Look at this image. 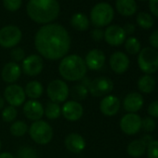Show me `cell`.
<instances>
[{
    "label": "cell",
    "instance_id": "obj_1",
    "mask_svg": "<svg viewBox=\"0 0 158 158\" xmlns=\"http://www.w3.org/2000/svg\"><path fill=\"white\" fill-rule=\"evenodd\" d=\"M35 47L40 56L47 60H56L67 55L71 48V37L60 24L43 25L35 36Z\"/></svg>",
    "mask_w": 158,
    "mask_h": 158
},
{
    "label": "cell",
    "instance_id": "obj_2",
    "mask_svg": "<svg viewBox=\"0 0 158 158\" xmlns=\"http://www.w3.org/2000/svg\"><path fill=\"white\" fill-rule=\"evenodd\" d=\"M60 4L58 0H29L26 11L29 18L39 24H49L55 21L60 14Z\"/></svg>",
    "mask_w": 158,
    "mask_h": 158
},
{
    "label": "cell",
    "instance_id": "obj_3",
    "mask_svg": "<svg viewBox=\"0 0 158 158\" xmlns=\"http://www.w3.org/2000/svg\"><path fill=\"white\" fill-rule=\"evenodd\" d=\"M87 72L88 68L84 59L76 54L63 57L59 64V73L66 81L75 82L82 80Z\"/></svg>",
    "mask_w": 158,
    "mask_h": 158
},
{
    "label": "cell",
    "instance_id": "obj_4",
    "mask_svg": "<svg viewBox=\"0 0 158 158\" xmlns=\"http://www.w3.org/2000/svg\"><path fill=\"white\" fill-rule=\"evenodd\" d=\"M114 16L113 7L106 2L96 4L90 11V22L96 28L109 25Z\"/></svg>",
    "mask_w": 158,
    "mask_h": 158
},
{
    "label": "cell",
    "instance_id": "obj_5",
    "mask_svg": "<svg viewBox=\"0 0 158 158\" xmlns=\"http://www.w3.org/2000/svg\"><path fill=\"white\" fill-rule=\"evenodd\" d=\"M28 132L31 139L39 145L49 143L53 138V129L51 126L44 120L33 122L29 127Z\"/></svg>",
    "mask_w": 158,
    "mask_h": 158
},
{
    "label": "cell",
    "instance_id": "obj_6",
    "mask_svg": "<svg viewBox=\"0 0 158 158\" xmlns=\"http://www.w3.org/2000/svg\"><path fill=\"white\" fill-rule=\"evenodd\" d=\"M138 65L145 74L154 73L158 70V51L152 47H146L139 52Z\"/></svg>",
    "mask_w": 158,
    "mask_h": 158
},
{
    "label": "cell",
    "instance_id": "obj_7",
    "mask_svg": "<svg viewBox=\"0 0 158 158\" xmlns=\"http://www.w3.org/2000/svg\"><path fill=\"white\" fill-rule=\"evenodd\" d=\"M23 33L16 25H7L0 29V46L4 48H13L21 42Z\"/></svg>",
    "mask_w": 158,
    "mask_h": 158
},
{
    "label": "cell",
    "instance_id": "obj_8",
    "mask_svg": "<svg viewBox=\"0 0 158 158\" xmlns=\"http://www.w3.org/2000/svg\"><path fill=\"white\" fill-rule=\"evenodd\" d=\"M69 87L65 81L55 79L48 85L47 94L50 102L59 104L66 102L69 96Z\"/></svg>",
    "mask_w": 158,
    "mask_h": 158
},
{
    "label": "cell",
    "instance_id": "obj_9",
    "mask_svg": "<svg viewBox=\"0 0 158 158\" xmlns=\"http://www.w3.org/2000/svg\"><path fill=\"white\" fill-rule=\"evenodd\" d=\"M88 89L89 93H90L93 97H105L113 91L114 82L108 77L100 76L93 79L89 83Z\"/></svg>",
    "mask_w": 158,
    "mask_h": 158
},
{
    "label": "cell",
    "instance_id": "obj_10",
    "mask_svg": "<svg viewBox=\"0 0 158 158\" xmlns=\"http://www.w3.org/2000/svg\"><path fill=\"white\" fill-rule=\"evenodd\" d=\"M5 101L13 107H20L25 102L26 95L24 89L17 84L9 85L4 90Z\"/></svg>",
    "mask_w": 158,
    "mask_h": 158
},
{
    "label": "cell",
    "instance_id": "obj_11",
    "mask_svg": "<svg viewBox=\"0 0 158 158\" xmlns=\"http://www.w3.org/2000/svg\"><path fill=\"white\" fill-rule=\"evenodd\" d=\"M22 71L28 76L38 75L44 68V61L41 56L32 54L24 58L22 63Z\"/></svg>",
    "mask_w": 158,
    "mask_h": 158
},
{
    "label": "cell",
    "instance_id": "obj_12",
    "mask_svg": "<svg viewBox=\"0 0 158 158\" xmlns=\"http://www.w3.org/2000/svg\"><path fill=\"white\" fill-rule=\"evenodd\" d=\"M120 128L127 135H135L141 129V117L137 114L128 113L120 120Z\"/></svg>",
    "mask_w": 158,
    "mask_h": 158
},
{
    "label": "cell",
    "instance_id": "obj_13",
    "mask_svg": "<svg viewBox=\"0 0 158 158\" xmlns=\"http://www.w3.org/2000/svg\"><path fill=\"white\" fill-rule=\"evenodd\" d=\"M83 114H84V108L81 105V103L73 100L65 102L61 107L62 116L70 122L78 121L83 116Z\"/></svg>",
    "mask_w": 158,
    "mask_h": 158
},
{
    "label": "cell",
    "instance_id": "obj_14",
    "mask_svg": "<svg viewBox=\"0 0 158 158\" xmlns=\"http://www.w3.org/2000/svg\"><path fill=\"white\" fill-rule=\"evenodd\" d=\"M127 35L123 27L119 25H110L104 31L105 41L113 47H118L126 41Z\"/></svg>",
    "mask_w": 158,
    "mask_h": 158
},
{
    "label": "cell",
    "instance_id": "obj_15",
    "mask_svg": "<svg viewBox=\"0 0 158 158\" xmlns=\"http://www.w3.org/2000/svg\"><path fill=\"white\" fill-rule=\"evenodd\" d=\"M105 54L102 50L94 48L89 50L85 58V63L88 69L92 71H99L101 70L105 64Z\"/></svg>",
    "mask_w": 158,
    "mask_h": 158
},
{
    "label": "cell",
    "instance_id": "obj_16",
    "mask_svg": "<svg viewBox=\"0 0 158 158\" xmlns=\"http://www.w3.org/2000/svg\"><path fill=\"white\" fill-rule=\"evenodd\" d=\"M109 63L111 69L114 73L120 74L127 71L130 61L127 54L122 51H115L111 55Z\"/></svg>",
    "mask_w": 158,
    "mask_h": 158
},
{
    "label": "cell",
    "instance_id": "obj_17",
    "mask_svg": "<svg viewBox=\"0 0 158 158\" xmlns=\"http://www.w3.org/2000/svg\"><path fill=\"white\" fill-rule=\"evenodd\" d=\"M23 114L31 121H38L44 115V106L37 100H30L23 105Z\"/></svg>",
    "mask_w": 158,
    "mask_h": 158
},
{
    "label": "cell",
    "instance_id": "obj_18",
    "mask_svg": "<svg viewBox=\"0 0 158 158\" xmlns=\"http://www.w3.org/2000/svg\"><path fill=\"white\" fill-rule=\"evenodd\" d=\"M22 68L21 66L14 61H10L5 64L1 72V77L3 81L8 84H14L16 81L19 80V78L22 75Z\"/></svg>",
    "mask_w": 158,
    "mask_h": 158
},
{
    "label": "cell",
    "instance_id": "obj_19",
    "mask_svg": "<svg viewBox=\"0 0 158 158\" xmlns=\"http://www.w3.org/2000/svg\"><path fill=\"white\" fill-rule=\"evenodd\" d=\"M120 106V101L114 95H107L100 102V110L106 116L115 115L119 112Z\"/></svg>",
    "mask_w": 158,
    "mask_h": 158
},
{
    "label": "cell",
    "instance_id": "obj_20",
    "mask_svg": "<svg viewBox=\"0 0 158 158\" xmlns=\"http://www.w3.org/2000/svg\"><path fill=\"white\" fill-rule=\"evenodd\" d=\"M64 145L69 152L73 153H79L85 150L86 140L80 134L73 132L65 137Z\"/></svg>",
    "mask_w": 158,
    "mask_h": 158
},
{
    "label": "cell",
    "instance_id": "obj_21",
    "mask_svg": "<svg viewBox=\"0 0 158 158\" xmlns=\"http://www.w3.org/2000/svg\"><path fill=\"white\" fill-rule=\"evenodd\" d=\"M143 103L144 101L141 94L138 92H132L125 97L123 102V106L125 111H127V113L135 114L142 108Z\"/></svg>",
    "mask_w": 158,
    "mask_h": 158
},
{
    "label": "cell",
    "instance_id": "obj_22",
    "mask_svg": "<svg viewBox=\"0 0 158 158\" xmlns=\"http://www.w3.org/2000/svg\"><path fill=\"white\" fill-rule=\"evenodd\" d=\"M115 8L117 12L125 17H130L134 15L138 10L135 0H116Z\"/></svg>",
    "mask_w": 158,
    "mask_h": 158
},
{
    "label": "cell",
    "instance_id": "obj_23",
    "mask_svg": "<svg viewBox=\"0 0 158 158\" xmlns=\"http://www.w3.org/2000/svg\"><path fill=\"white\" fill-rule=\"evenodd\" d=\"M24 92L26 97L30 98V100H37L42 96L44 92V88L39 81L33 80L26 84Z\"/></svg>",
    "mask_w": 158,
    "mask_h": 158
},
{
    "label": "cell",
    "instance_id": "obj_24",
    "mask_svg": "<svg viewBox=\"0 0 158 158\" xmlns=\"http://www.w3.org/2000/svg\"><path fill=\"white\" fill-rule=\"evenodd\" d=\"M146 149H147V144L141 139H139L131 141L127 145V152L128 155H130L131 157L139 158L145 153Z\"/></svg>",
    "mask_w": 158,
    "mask_h": 158
},
{
    "label": "cell",
    "instance_id": "obj_25",
    "mask_svg": "<svg viewBox=\"0 0 158 158\" xmlns=\"http://www.w3.org/2000/svg\"><path fill=\"white\" fill-rule=\"evenodd\" d=\"M70 23L73 29H75L77 31H80V32L86 31L89 27V20L83 13H79V12L74 13L71 17Z\"/></svg>",
    "mask_w": 158,
    "mask_h": 158
},
{
    "label": "cell",
    "instance_id": "obj_26",
    "mask_svg": "<svg viewBox=\"0 0 158 158\" xmlns=\"http://www.w3.org/2000/svg\"><path fill=\"white\" fill-rule=\"evenodd\" d=\"M155 79L150 75V74H145L142 75L138 81V89L140 92L142 93H152L154 89H155Z\"/></svg>",
    "mask_w": 158,
    "mask_h": 158
},
{
    "label": "cell",
    "instance_id": "obj_27",
    "mask_svg": "<svg viewBox=\"0 0 158 158\" xmlns=\"http://www.w3.org/2000/svg\"><path fill=\"white\" fill-rule=\"evenodd\" d=\"M69 94L73 98V101L79 102V101H84L87 99L89 95V89L88 87H86L83 84H77L73 86L71 90H69Z\"/></svg>",
    "mask_w": 158,
    "mask_h": 158
},
{
    "label": "cell",
    "instance_id": "obj_28",
    "mask_svg": "<svg viewBox=\"0 0 158 158\" xmlns=\"http://www.w3.org/2000/svg\"><path fill=\"white\" fill-rule=\"evenodd\" d=\"M60 114H61V108L58 103L48 102L46 107L44 108V115H46L48 119L50 120L58 119L60 116Z\"/></svg>",
    "mask_w": 158,
    "mask_h": 158
},
{
    "label": "cell",
    "instance_id": "obj_29",
    "mask_svg": "<svg viewBox=\"0 0 158 158\" xmlns=\"http://www.w3.org/2000/svg\"><path fill=\"white\" fill-rule=\"evenodd\" d=\"M137 24L142 29H151L154 24V20L152 16L147 12H139L136 18Z\"/></svg>",
    "mask_w": 158,
    "mask_h": 158
},
{
    "label": "cell",
    "instance_id": "obj_30",
    "mask_svg": "<svg viewBox=\"0 0 158 158\" xmlns=\"http://www.w3.org/2000/svg\"><path fill=\"white\" fill-rule=\"evenodd\" d=\"M29 127L27 126V124L22 120H18L12 123V125L10 126V133L14 136V137H23L24 136L27 132H28Z\"/></svg>",
    "mask_w": 158,
    "mask_h": 158
},
{
    "label": "cell",
    "instance_id": "obj_31",
    "mask_svg": "<svg viewBox=\"0 0 158 158\" xmlns=\"http://www.w3.org/2000/svg\"><path fill=\"white\" fill-rule=\"evenodd\" d=\"M125 48L130 55H136L140 51V43L136 37L130 36L125 41Z\"/></svg>",
    "mask_w": 158,
    "mask_h": 158
},
{
    "label": "cell",
    "instance_id": "obj_32",
    "mask_svg": "<svg viewBox=\"0 0 158 158\" xmlns=\"http://www.w3.org/2000/svg\"><path fill=\"white\" fill-rule=\"evenodd\" d=\"M1 115H2V119L4 122L11 123V122H14V120L16 119V117L18 115V112H17L16 107L9 105L3 109Z\"/></svg>",
    "mask_w": 158,
    "mask_h": 158
},
{
    "label": "cell",
    "instance_id": "obj_33",
    "mask_svg": "<svg viewBox=\"0 0 158 158\" xmlns=\"http://www.w3.org/2000/svg\"><path fill=\"white\" fill-rule=\"evenodd\" d=\"M16 158H37V153L34 148L30 146H23L18 150Z\"/></svg>",
    "mask_w": 158,
    "mask_h": 158
},
{
    "label": "cell",
    "instance_id": "obj_34",
    "mask_svg": "<svg viewBox=\"0 0 158 158\" xmlns=\"http://www.w3.org/2000/svg\"><path fill=\"white\" fill-rule=\"evenodd\" d=\"M23 4V0H3V5L9 11L14 12L20 10Z\"/></svg>",
    "mask_w": 158,
    "mask_h": 158
},
{
    "label": "cell",
    "instance_id": "obj_35",
    "mask_svg": "<svg viewBox=\"0 0 158 158\" xmlns=\"http://www.w3.org/2000/svg\"><path fill=\"white\" fill-rule=\"evenodd\" d=\"M155 121L153 120L152 117H145L143 119H141V128L145 131V132H152L155 128Z\"/></svg>",
    "mask_w": 158,
    "mask_h": 158
},
{
    "label": "cell",
    "instance_id": "obj_36",
    "mask_svg": "<svg viewBox=\"0 0 158 158\" xmlns=\"http://www.w3.org/2000/svg\"><path fill=\"white\" fill-rule=\"evenodd\" d=\"M148 158H158V140H152L147 145Z\"/></svg>",
    "mask_w": 158,
    "mask_h": 158
},
{
    "label": "cell",
    "instance_id": "obj_37",
    "mask_svg": "<svg viewBox=\"0 0 158 158\" xmlns=\"http://www.w3.org/2000/svg\"><path fill=\"white\" fill-rule=\"evenodd\" d=\"M11 59L14 60V62L23 61L25 58V51L22 48H13V49L10 52Z\"/></svg>",
    "mask_w": 158,
    "mask_h": 158
},
{
    "label": "cell",
    "instance_id": "obj_38",
    "mask_svg": "<svg viewBox=\"0 0 158 158\" xmlns=\"http://www.w3.org/2000/svg\"><path fill=\"white\" fill-rule=\"evenodd\" d=\"M91 37L94 41L100 42L104 39V31L102 28H95L91 32Z\"/></svg>",
    "mask_w": 158,
    "mask_h": 158
},
{
    "label": "cell",
    "instance_id": "obj_39",
    "mask_svg": "<svg viewBox=\"0 0 158 158\" xmlns=\"http://www.w3.org/2000/svg\"><path fill=\"white\" fill-rule=\"evenodd\" d=\"M148 114L154 118H158V101H154L148 106Z\"/></svg>",
    "mask_w": 158,
    "mask_h": 158
},
{
    "label": "cell",
    "instance_id": "obj_40",
    "mask_svg": "<svg viewBox=\"0 0 158 158\" xmlns=\"http://www.w3.org/2000/svg\"><path fill=\"white\" fill-rule=\"evenodd\" d=\"M149 10L153 16L158 18V0H149Z\"/></svg>",
    "mask_w": 158,
    "mask_h": 158
},
{
    "label": "cell",
    "instance_id": "obj_41",
    "mask_svg": "<svg viewBox=\"0 0 158 158\" xmlns=\"http://www.w3.org/2000/svg\"><path fill=\"white\" fill-rule=\"evenodd\" d=\"M149 42L152 48H158V30H155L151 34L149 37Z\"/></svg>",
    "mask_w": 158,
    "mask_h": 158
},
{
    "label": "cell",
    "instance_id": "obj_42",
    "mask_svg": "<svg viewBox=\"0 0 158 158\" xmlns=\"http://www.w3.org/2000/svg\"><path fill=\"white\" fill-rule=\"evenodd\" d=\"M126 35H132L135 32V25L132 23H126L125 26L123 27Z\"/></svg>",
    "mask_w": 158,
    "mask_h": 158
},
{
    "label": "cell",
    "instance_id": "obj_43",
    "mask_svg": "<svg viewBox=\"0 0 158 158\" xmlns=\"http://www.w3.org/2000/svg\"><path fill=\"white\" fill-rule=\"evenodd\" d=\"M0 158H15V156L12 153H10V152H4L0 153Z\"/></svg>",
    "mask_w": 158,
    "mask_h": 158
},
{
    "label": "cell",
    "instance_id": "obj_44",
    "mask_svg": "<svg viewBox=\"0 0 158 158\" xmlns=\"http://www.w3.org/2000/svg\"><path fill=\"white\" fill-rule=\"evenodd\" d=\"M4 107H5V99L0 96V110L4 109Z\"/></svg>",
    "mask_w": 158,
    "mask_h": 158
},
{
    "label": "cell",
    "instance_id": "obj_45",
    "mask_svg": "<svg viewBox=\"0 0 158 158\" xmlns=\"http://www.w3.org/2000/svg\"><path fill=\"white\" fill-rule=\"evenodd\" d=\"M1 147H2V143H1V139H0V150H1Z\"/></svg>",
    "mask_w": 158,
    "mask_h": 158
},
{
    "label": "cell",
    "instance_id": "obj_46",
    "mask_svg": "<svg viewBox=\"0 0 158 158\" xmlns=\"http://www.w3.org/2000/svg\"><path fill=\"white\" fill-rule=\"evenodd\" d=\"M139 1H146V0H139Z\"/></svg>",
    "mask_w": 158,
    "mask_h": 158
}]
</instances>
